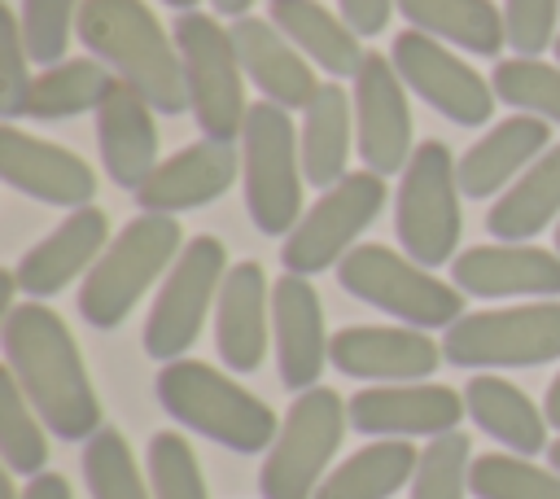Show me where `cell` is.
Segmentation results:
<instances>
[{
	"instance_id": "42",
	"label": "cell",
	"mask_w": 560,
	"mask_h": 499,
	"mask_svg": "<svg viewBox=\"0 0 560 499\" xmlns=\"http://www.w3.org/2000/svg\"><path fill=\"white\" fill-rule=\"evenodd\" d=\"M337 4H341V18L354 35H381L398 0H337Z\"/></svg>"
},
{
	"instance_id": "15",
	"label": "cell",
	"mask_w": 560,
	"mask_h": 499,
	"mask_svg": "<svg viewBox=\"0 0 560 499\" xmlns=\"http://www.w3.org/2000/svg\"><path fill=\"white\" fill-rule=\"evenodd\" d=\"M464 411H468L464 394H455L451 385H424V381L368 385L346 403L350 429L368 438H438V433H451Z\"/></svg>"
},
{
	"instance_id": "20",
	"label": "cell",
	"mask_w": 560,
	"mask_h": 499,
	"mask_svg": "<svg viewBox=\"0 0 560 499\" xmlns=\"http://www.w3.org/2000/svg\"><path fill=\"white\" fill-rule=\"evenodd\" d=\"M105 254V210L96 206H79L70 210L44 241H35L18 267H13V285L31 298H52L61 293L74 276L92 271V263Z\"/></svg>"
},
{
	"instance_id": "39",
	"label": "cell",
	"mask_w": 560,
	"mask_h": 499,
	"mask_svg": "<svg viewBox=\"0 0 560 499\" xmlns=\"http://www.w3.org/2000/svg\"><path fill=\"white\" fill-rule=\"evenodd\" d=\"M79 0H22L18 22L35 66H57L70 44V18H79Z\"/></svg>"
},
{
	"instance_id": "16",
	"label": "cell",
	"mask_w": 560,
	"mask_h": 499,
	"mask_svg": "<svg viewBox=\"0 0 560 499\" xmlns=\"http://www.w3.org/2000/svg\"><path fill=\"white\" fill-rule=\"evenodd\" d=\"M0 175L9 188L26 193L35 201L70 206V210L88 206L96 193V175L79 153L48 144V140H35L13 123L0 127Z\"/></svg>"
},
{
	"instance_id": "36",
	"label": "cell",
	"mask_w": 560,
	"mask_h": 499,
	"mask_svg": "<svg viewBox=\"0 0 560 499\" xmlns=\"http://www.w3.org/2000/svg\"><path fill=\"white\" fill-rule=\"evenodd\" d=\"M468 468H472V442L459 429L429 438L420 460H416L411 499H464Z\"/></svg>"
},
{
	"instance_id": "5",
	"label": "cell",
	"mask_w": 560,
	"mask_h": 499,
	"mask_svg": "<svg viewBox=\"0 0 560 499\" xmlns=\"http://www.w3.org/2000/svg\"><path fill=\"white\" fill-rule=\"evenodd\" d=\"M350 416L337 390L311 385L302 390L284 420L276 442L267 446V460L258 468V490L262 499H315L319 481L328 477V464L341 446Z\"/></svg>"
},
{
	"instance_id": "2",
	"label": "cell",
	"mask_w": 560,
	"mask_h": 499,
	"mask_svg": "<svg viewBox=\"0 0 560 499\" xmlns=\"http://www.w3.org/2000/svg\"><path fill=\"white\" fill-rule=\"evenodd\" d=\"M74 31L88 44V53H96L105 66H114L118 79L131 83L158 114L188 109L179 48L166 39L158 18L140 0H83Z\"/></svg>"
},
{
	"instance_id": "21",
	"label": "cell",
	"mask_w": 560,
	"mask_h": 499,
	"mask_svg": "<svg viewBox=\"0 0 560 499\" xmlns=\"http://www.w3.org/2000/svg\"><path fill=\"white\" fill-rule=\"evenodd\" d=\"M236 179V149L232 140H197L188 149H179L175 158L158 162L153 175L136 188V201L144 210L158 214H179V210H197L214 197H223Z\"/></svg>"
},
{
	"instance_id": "43",
	"label": "cell",
	"mask_w": 560,
	"mask_h": 499,
	"mask_svg": "<svg viewBox=\"0 0 560 499\" xmlns=\"http://www.w3.org/2000/svg\"><path fill=\"white\" fill-rule=\"evenodd\" d=\"M22 499H74V495H70V481L61 473H35L22 486Z\"/></svg>"
},
{
	"instance_id": "4",
	"label": "cell",
	"mask_w": 560,
	"mask_h": 499,
	"mask_svg": "<svg viewBox=\"0 0 560 499\" xmlns=\"http://www.w3.org/2000/svg\"><path fill=\"white\" fill-rule=\"evenodd\" d=\"M184 232L175 214H158V210H140L109 245L105 254L92 263V271L83 276L79 289V315L92 328H118L131 306L144 298V289L175 267L179 250H184Z\"/></svg>"
},
{
	"instance_id": "30",
	"label": "cell",
	"mask_w": 560,
	"mask_h": 499,
	"mask_svg": "<svg viewBox=\"0 0 560 499\" xmlns=\"http://www.w3.org/2000/svg\"><path fill=\"white\" fill-rule=\"evenodd\" d=\"M302 175L319 188H332L346 179V158H350V96L341 83H319L302 114Z\"/></svg>"
},
{
	"instance_id": "3",
	"label": "cell",
	"mask_w": 560,
	"mask_h": 499,
	"mask_svg": "<svg viewBox=\"0 0 560 499\" xmlns=\"http://www.w3.org/2000/svg\"><path fill=\"white\" fill-rule=\"evenodd\" d=\"M153 390H158V403L166 416H175L184 429H192V433H201V438H210L236 455L267 451L280 433L276 411L258 394H249L228 372H219L201 359L162 363Z\"/></svg>"
},
{
	"instance_id": "32",
	"label": "cell",
	"mask_w": 560,
	"mask_h": 499,
	"mask_svg": "<svg viewBox=\"0 0 560 499\" xmlns=\"http://www.w3.org/2000/svg\"><path fill=\"white\" fill-rule=\"evenodd\" d=\"M114 88V79L105 74L101 61L92 57H70V61H57L48 66L44 74L31 79L26 88V101H22V114L26 118H74V114H88L105 101V92Z\"/></svg>"
},
{
	"instance_id": "27",
	"label": "cell",
	"mask_w": 560,
	"mask_h": 499,
	"mask_svg": "<svg viewBox=\"0 0 560 499\" xmlns=\"http://www.w3.org/2000/svg\"><path fill=\"white\" fill-rule=\"evenodd\" d=\"M420 451L407 438H381L341 460L315 490V499H389L416 477Z\"/></svg>"
},
{
	"instance_id": "44",
	"label": "cell",
	"mask_w": 560,
	"mask_h": 499,
	"mask_svg": "<svg viewBox=\"0 0 560 499\" xmlns=\"http://www.w3.org/2000/svg\"><path fill=\"white\" fill-rule=\"evenodd\" d=\"M542 416H547V425H551V429H560V372H556V381L547 385V398H542Z\"/></svg>"
},
{
	"instance_id": "23",
	"label": "cell",
	"mask_w": 560,
	"mask_h": 499,
	"mask_svg": "<svg viewBox=\"0 0 560 499\" xmlns=\"http://www.w3.org/2000/svg\"><path fill=\"white\" fill-rule=\"evenodd\" d=\"M228 31H232V44H236L241 70L262 88L267 101L284 105V109H306L311 105V96L319 92V83H315L311 66H306L302 48L284 31H276V22L245 13Z\"/></svg>"
},
{
	"instance_id": "26",
	"label": "cell",
	"mask_w": 560,
	"mask_h": 499,
	"mask_svg": "<svg viewBox=\"0 0 560 499\" xmlns=\"http://www.w3.org/2000/svg\"><path fill=\"white\" fill-rule=\"evenodd\" d=\"M464 407L472 416V425L481 433H490L494 442H503L512 455H538L547 451V416L529 403L525 390H516L512 381L503 376H490V372H477L468 385H464Z\"/></svg>"
},
{
	"instance_id": "33",
	"label": "cell",
	"mask_w": 560,
	"mask_h": 499,
	"mask_svg": "<svg viewBox=\"0 0 560 499\" xmlns=\"http://www.w3.org/2000/svg\"><path fill=\"white\" fill-rule=\"evenodd\" d=\"M44 420L31 407V398L22 394V385L13 381V372L4 368L0 376V451L9 473L18 477H35L48 464V438H44Z\"/></svg>"
},
{
	"instance_id": "46",
	"label": "cell",
	"mask_w": 560,
	"mask_h": 499,
	"mask_svg": "<svg viewBox=\"0 0 560 499\" xmlns=\"http://www.w3.org/2000/svg\"><path fill=\"white\" fill-rule=\"evenodd\" d=\"M547 460H551V468H556V473H560V438H556V442H551V446H547Z\"/></svg>"
},
{
	"instance_id": "24",
	"label": "cell",
	"mask_w": 560,
	"mask_h": 499,
	"mask_svg": "<svg viewBox=\"0 0 560 499\" xmlns=\"http://www.w3.org/2000/svg\"><path fill=\"white\" fill-rule=\"evenodd\" d=\"M214 346L232 372H254L267 355V280L258 263L228 267L214 302Z\"/></svg>"
},
{
	"instance_id": "7",
	"label": "cell",
	"mask_w": 560,
	"mask_h": 499,
	"mask_svg": "<svg viewBox=\"0 0 560 499\" xmlns=\"http://www.w3.org/2000/svg\"><path fill=\"white\" fill-rule=\"evenodd\" d=\"M245 149V210L258 232L280 236L298 228L302 210V144L276 101H254L241 127Z\"/></svg>"
},
{
	"instance_id": "11",
	"label": "cell",
	"mask_w": 560,
	"mask_h": 499,
	"mask_svg": "<svg viewBox=\"0 0 560 499\" xmlns=\"http://www.w3.org/2000/svg\"><path fill=\"white\" fill-rule=\"evenodd\" d=\"M228 276V254L219 236H192L175 267L166 271L153 311L144 320V355L158 363L184 359V350L197 341L210 302H219V285Z\"/></svg>"
},
{
	"instance_id": "40",
	"label": "cell",
	"mask_w": 560,
	"mask_h": 499,
	"mask_svg": "<svg viewBox=\"0 0 560 499\" xmlns=\"http://www.w3.org/2000/svg\"><path fill=\"white\" fill-rule=\"evenodd\" d=\"M31 53H26V39H22V22L13 9H0V114L4 118H18L22 114V101H26V88H31Z\"/></svg>"
},
{
	"instance_id": "25",
	"label": "cell",
	"mask_w": 560,
	"mask_h": 499,
	"mask_svg": "<svg viewBox=\"0 0 560 499\" xmlns=\"http://www.w3.org/2000/svg\"><path fill=\"white\" fill-rule=\"evenodd\" d=\"M547 140H551V131L534 114H516V118L494 123L490 136H481L455 162L459 193L464 197H490V193H499L516 171H529L547 153Z\"/></svg>"
},
{
	"instance_id": "48",
	"label": "cell",
	"mask_w": 560,
	"mask_h": 499,
	"mask_svg": "<svg viewBox=\"0 0 560 499\" xmlns=\"http://www.w3.org/2000/svg\"><path fill=\"white\" fill-rule=\"evenodd\" d=\"M556 254H560V228H556Z\"/></svg>"
},
{
	"instance_id": "8",
	"label": "cell",
	"mask_w": 560,
	"mask_h": 499,
	"mask_svg": "<svg viewBox=\"0 0 560 499\" xmlns=\"http://www.w3.org/2000/svg\"><path fill=\"white\" fill-rule=\"evenodd\" d=\"M394 228L407 258H416L420 267H442L455 258L464 214H459V175L442 140H420V149L402 166Z\"/></svg>"
},
{
	"instance_id": "28",
	"label": "cell",
	"mask_w": 560,
	"mask_h": 499,
	"mask_svg": "<svg viewBox=\"0 0 560 499\" xmlns=\"http://www.w3.org/2000/svg\"><path fill=\"white\" fill-rule=\"evenodd\" d=\"M560 214V144H551L490 210L486 232L494 241H529Z\"/></svg>"
},
{
	"instance_id": "9",
	"label": "cell",
	"mask_w": 560,
	"mask_h": 499,
	"mask_svg": "<svg viewBox=\"0 0 560 499\" xmlns=\"http://www.w3.org/2000/svg\"><path fill=\"white\" fill-rule=\"evenodd\" d=\"M175 48L184 61L188 83V109L197 114L201 136L232 140L245 127V88H241V57L232 44V31L219 26L210 13H179L175 18Z\"/></svg>"
},
{
	"instance_id": "35",
	"label": "cell",
	"mask_w": 560,
	"mask_h": 499,
	"mask_svg": "<svg viewBox=\"0 0 560 499\" xmlns=\"http://www.w3.org/2000/svg\"><path fill=\"white\" fill-rule=\"evenodd\" d=\"M83 481H88L92 499H153V490L144 486L140 468H136L127 438L109 425L83 442Z\"/></svg>"
},
{
	"instance_id": "14",
	"label": "cell",
	"mask_w": 560,
	"mask_h": 499,
	"mask_svg": "<svg viewBox=\"0 0 560 499\" xmlns=\"http://www.w3.org/2000/svg\"><path fill=\"white\" fill-rule=\"evenodd\" d=\"M354 136L359 158L376 175H394L411 162V109H407V83L398 79L394 61L385 53H368L354 74Z\"/></svg>"
},
{
	"instance_id": "19",
	"label": "cell",
	"mask_w": 560,
	"mask_h": 499,
	"mask_svg": "<svg viewBox=\"0 0 560 499\" xmlns=\"http://www.w3.org/2000/svg\"><path fill=\"white\" fill-rule=\"evenodd\" d=\"M455 289L472 298H556L560 293V254L538 245H472L451 263Z\"/></svg>"
},
{
	"instance_id": "41",
	"label": "cell",
	"mask_w": 560,
	"mask_h": 499,
	"mask_svg": "<svg viewBox=\"0 0 560 499\" xmlns=\"http://www.w3.org/2000/svg\"><path fill=\"white\" fill-rule=\"evenodd\" d=\"M556 13H560V0H508L503 4L508 44L521 57H538L542 48L556 44Z\"/></svg>"
},
{
	"instance_id": "34",
	"label": "cell",
	"mask_w": 560,
	"mask_h": 499,
	"mask_svg": "<svg viewBox=\"0 0 560 499\" xmlns=\"http://www.w3.org/2000/svg\"><path fill=\"white\" fill-rule=\"evenodd\" d=\"M468 490L477 499H560V473L538 468L512 451H490L472 460Z\"/></svg>"
},
{
	"instance_id": "1",
	"label": "cell",
	"mask_w": 560,
	"mask_h": 499,
	"mask_svg": "<svg viewBox=\"0 0 560 499\" xmlns=\"http://www.w3.org/2000/svg\"><path fill=\"white\" fill-rule=\"evenodd\" d=\"M4 359L39 420L66 438V442H88L101 429V403L88 381L83 355L61 324L57 311L44 302H13L4 311Z\"/></svg>"
},
{
	"instance_id": "29",
	"label": "cell",
	"mask_w": 560,
	"mask_h": 499,
	"mask_svg": "<svg viewBox=\"0 0 560 499\" xmlns=\"http://www.w3.org/2000/svg\"><path fill=\"white\" fill-rule=\"evenodd\" d=\"M271 22L328 74H359L363 66V48L359 35L346 26V18L328 13L319 0H271Z\"/></svg>"
},
{
	"instance_id": "45",
	"label": "cell",
	"mask_w": 560,
	"mask_h": 499,
	"mask_svg": "<svg viewBox=\"0 0 560 499\" xmlns=\"http://www.w3.org/2000/svg\"><path fill=\"white\" fill-rule=\"evenodd\" d=\"M210 4H214V9L223 13V18H245L254 0H210Z\"/></svg>"
},
{
	"instance_id": "38",
	"label": "cell",
	"mask_w": 560,
	"mask_h": 499,
	"mask_svg": "<svg viewBox=\"0 0 560 499\" xmlns=\"http://www.w3.org/2000/svg\"><path fill=\"white\" fill-rule=\"evenodd\" d=\"M144 464H149V490H153V499H206L201 464H197L188 438H179L175 429H162V433L149 438Z\"/></svg>"
},
{
	"instance_id": "37",
	"label": "cell",
	"mask_w": 560,
	"mask_h": 499,
	"mask_svg": "<svg viewBox=\"0 0 560 499\" xmlns=\"http://www.w3.org/2000/svg\"><path fill=\"white\" fill-rule=\"evenodd\" d=\"M494 96L521 114L560 123V70L538 57H508L494 66Z\"/></svg>"
},
{
	"instance_id": "13",
	"label": "cell",
	"mask_w": 560,
	"mask_h": 499,
	"mask_svg": "<svg viewBox=\"0 0 560 499\" xmlns=\"http://www.w3.org/2000/svg\"><path fill=\"white\" fill-rule=\"evenodd\" d=\"M398 79L424 101L433 105L442 118L459 123V127H481L490 118V83L459 61L442 39L424 35V31H398L394 35V53H389Z\"/></svg>"
},
{
	"instance_id": "31",
	"label": "cell",
	"mask_w": 560,
	"mask_h": 499,
	"mask_svg": "<svg viewBox=\"0 0 560 499\" xmlns=\"http://www.w3.org/2000/svg\"><path fill=\"white\" fill-rule=\"evenodd\" d=\"M398 13L416 31L468 48L477 57H494L508 44L503 13L490 0H398Z\"/></svg>"
},
{
	"instance_id": "17",
	"label": "cell",
	"mask_w": 560,
	"mask_h": 499,
	"mask_svg": "<svg viewBox=\"0 0 560 499\" xmlns=\"http://www.w3.org/2000/svg\"><path fill=\"white\" fill-rule=\"evenodd\" d=\"M442 350L424 337V328H385V324H350L328 337V363L354 381H420L438 368Z\"/></svg>"
},
{
	"instance_id": "12",
	"label": "cell",
	"mask_w": 560,
	"mask_h": 499,
	"mask_svg": "<svg viewBox=\"0 0 560 499\" xmlns=\"http://www.w3.org/2000/svg\"><path fill=\"white\" fill-rule=\"evenodd\" d=\"M385 206V179L376 171H350L324 197L298 219L289 241L280 245V263L293 276H315L332 263H341L354 245V236L381 214Z\"/></svg>"
},
{
	"instance_id": "18",
	"label": "cell",
	"mask_w": 560,
	"mask_h": 499,
	"mask_svg": "<svg viewBox=\"0 0 560 499\" xmlns=\"http://www.w3.org/2000/svg\"><path fill=\"white\" fill-rule=\"evenodd\" d=\"M271 333H276V368L284 390H311L328 363L324 306L306 276L284 271L271 289Z\"/></svg>"
},
{
	"instance_id": "47",
	"label": "cell",
	"mask_w": 560,
	"mask_h": 499,
	"mask_svg": "<svg viewBox=\"0 0 560 499\" xmlns=\"http://www.w3.org/2000/svg\"><path fill=\"white\" fill-rule=\"evenodd\" d=\"M162 4H171V9H184V13H188V9L197 4V0H162Z\"/></svg>"
},
{
	"instance_id": "10",
	"label": "cell",
	"mask_w": 560,
	"mask_h": 499,
	"mask_svg": "<svg viewBox=\"0 0 560 499\" xmlns=\"http://www.w3.org/2000/svg\"><path fill=\"white\" fill-rule=\"evenodd\" d=\"M442 355L455 368H534L560 359V302H525L499 311H468L459 315L446 337Z\"/></svg>"
},
{
	"instance_id": "6",
	"label": "cell",
	"mask_w": 560,
	"mask_h": 499,
	"mask_svg": "<svg viewBox=\"0 0 560 499\" xmlns=\"http://www.w3.org/2000/svg\"><path fill=\"white\" fill-rule=\"evenodd\" d=\"M337 285L385 311L398 315L407 328H451L464 315V293L438 276H429L416 258H402L385 245H354L337 263Z\"/></svg>"
},
{
	"instance_id": "49",
	"label": "cell",
	"mask_w": 560,
	"mask_h": 499,
	"mask_svg": "<svg viewBox=\"0 0 560 499\" xmlns=\"http://www.w3.org/2000/svg\"><path fill=\"white\" fill-rule=\"evenodd\" d=\"M556 57H560V39H556Z\"/></svg>"
},
{
	"instance_id": "22",
	"label": "cell",
	"mask_w": 560,
	"mask_h": 499,
	"mask_svg": "<svg viewBox=\"0 0 560 499\" xmlns=\"http://www.w3.org/2000/svg\"><path fill=\"white\" fill-rule=\"evenodd\" d=\"M96 144H101L105 175L118 188H140L158 166L153 105L122 79H114V88L96 105Z\"/></svg>"
}]
</instances>
